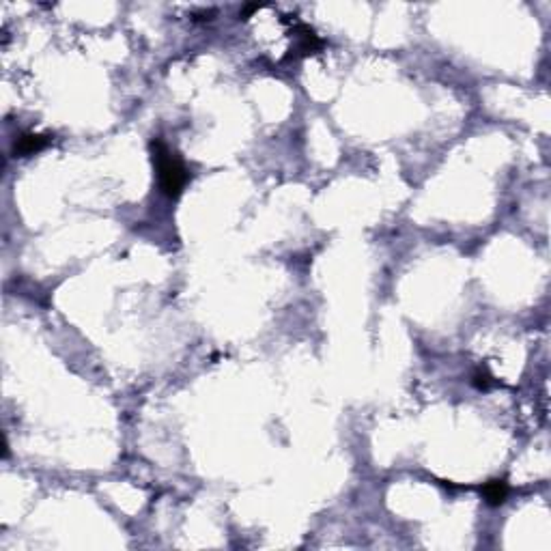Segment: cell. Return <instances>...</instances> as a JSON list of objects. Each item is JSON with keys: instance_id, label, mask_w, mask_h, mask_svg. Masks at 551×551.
<instances>
[{"instance_id": "cell-1", "label": "cell", "mask_w": 551, "mask_h": 551, "mask_svg": "<svg viewBox=\"0 0 551 551\" xmlns=\"http://www.w3.org/2000/svg\"><path fill=\"white\" fill-rule=\"evenodd\" d=\"M151 151H153V164L157 170V181H159L162 192L168 198L181 196V192L188 183V170L183 166V162L162 140L151 142Z\"/></svg>"}, {"instance_id": "cell-2", "label": "cell", "mask_w": 551, "mask_h": 551, "mask_svg": "<svg viewBox=\"0 0 551 551\" xmlns=\"http://www.w3.org/2000/svg\"><path fill=\"white\" fill-rule=\"evenodd\" d=\"M50 140H52V136H48V133H22V136L16 138L13 153L20 155V157L33 155V153L41 151V149H46Z\"/></svg>"}, {"instance_id": "cell-3", "label": "cell", "mask_w": 551, "mask_h": 551, "mask_svg": "<svg viewBox=\"0 0 551 551\" xmlns=\"http://www.w3.org/2000/svg\"><path fill=\"white\" fill-rule=\"evenodd\" d=\"M295 35H297V46H295L293 52H297V56L315 54L323 46V41L317 37V33L312 31L310 26H306V24H297L295 26Z\"/></svg>"}, {"instance_id": "cell-4", "label": "cell", "mask_w": 551, "mask_h": 551, "mask_svg": "<svg viewBox=\"0 0 551 551\" xmlns=\"http://www.w3.org/2000/svg\"><path fill=\"white\" fill-rule=\"evenodd\" d=\"M483 496H485L487 504L500 506V504L506 502V498H509V485H506L504 480H491V483L485 485Z\"/></svg>"}, {"instance_id": "cell-5", "label": "cell", "mask_w": 551, "mask_h": 551, "mask_svg": "<svg viewBox=\"0 0 551 551\" xmlns=\"http://www.w3.org/2000/svg\"><path fill=\"white\" fill-rule=\"evenodd\" d=\"M474 385H476V388H483L485 390L487 385H489V375L487 373H478V375L474 377Z\"/></svg>"}, {"instance_id": "cell-6", "label": "cell", "mask_w": 551, "mask_h": 551, "mask_svg": "<svg viewBox=\"0 0 551 551\" xmlns=\"http://www.w3.org/2000/svg\"><path fill=\"white\" fill-rule=\"evenodd\" d=\"M259 9H261V5H248V7L244 9V13H242V18H244V20H248L250 13H255V11H259Z\"/></svg>"}]
</instances>
